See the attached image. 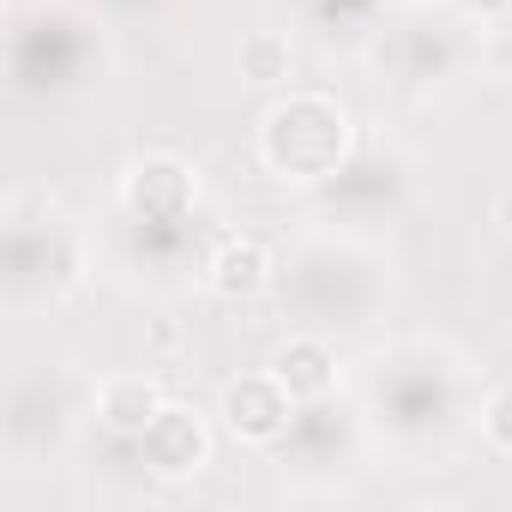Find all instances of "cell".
Instances as JSON below:
<instances>
[{
  "mask_svg": "<svg viewBox=\"0 0 512 512\" xmlns=\"http://www.w3.org/2000/svg\"><path fill=\"white\" fill-rule=\"evenodd\" d=\"M404 193H410V163L398 157V151H356L326 187H314V199L338 217V223H350V229H368V223H386L398 205H404Z\"/></svg>",
  "mask_w": 512,
  "mask_h": 512,
  "instance_id": "9c48e42d",
  "label": "cell"
},
{
  "mask_svg": "<svg viewBox=\"0 0 512 512\" xmlns=\"http://www.w3.org/2000/svg\"><path fill=\"white\" fill-rule=\"evenodd\" d=\"M392 290H398L392 247L350 223L308 229L296 247L278 253V302L296 320V332L356 338L380 326V314L392 308Z\"/></svg>",
  "mask_w": 512,
  "mask_h": 512,
  "instance_id": "6da1fadb",
  "label": "cell"
},
{
  "mask_svg": "<svg viewBox=\"0 0 512 512\" xmlns=\"http://www.w3.org/2000/svg\"><path fill=\"white\" fill-rule=\"evenodd\" d=\"M368 61L380 85L404 97H428L452 85L464 67H482V31L452 0H404L368 31Z\"/></svg>",
  "mask_w": 512,
  "mask_h": 512,
  "instance_id": "3957f363",
  "label": "cell"
},
{
  "mask_svg": "<svg viewBox=\"0 0 512 512\" xmlns=\"http://www.w3.org/2000/svg\"><path fill=\"white\" fill-rule=\"evenodd\" d=\"M380 7L392 13V0H302V13H308L314 25H326V31H338V25H344V31H362Z\"/></svg>",
  "mask_w": 512,
  "mask_h": 512,
  "instance_id": "d6986e66",
  "label": "cell"
},
{
  "mask_svg": "<svg viewBox=\"0 0 512 512\" xmlns=\"http://www.w3.org/2000/svg\"><path fill=\"white\" fill-rule=\"evenodd\" d=\"M121 211L157 217V223L193 217V211H199V175H193V163H181V157H169V151L133 157L127 175H121Z\"/></svg>",
  "mask_w": 512,
  "mask_h": 512,
  "instance_id": "7c38bea8",
  "label": "cell"
},
{
  "mask_svg": "<svg viewBox=\"0 0 512 512\" xmlns=\"http://www.w3.org/2000/svg\"><path fill=\"white\" fill-rule=\"evenodd\" d=\"M223 428H229V440H241V446H253V452H278V440L296 428V416H302V398L272 374V368H260V374H241V380H229L223 386Z\"/></svg>",
  "mask_w": 512,
  "mask_h": 512,
  "instance_id": "30bf717a",
  "label": "cell"
},
{
  "mask_svg": "<svg viewBox=\"0 0 512 512\" xmlns=\"http://www.w3.org/2000/svg\"><path fill=\"white\" fill-rule=\"evenodd\" d=\"M109 61L103 25L67 0H13V37H7V73L25 97H73L85 91Z\"/></svg>",
  "mask_w": 512,
  "mask_h": 512,
  "instance_id": "277c9868",
  "label": "cell"
},
{
  "mask_svg": "<svg viewBox=\"0 0 512 512\" xmlns=\"http://www.w3.org/2000/svg\"><path fill=\"white\" fill-rule=\"evenodd\" d=\"M235 61H241V79L278 85V79H290V37L284 31H247L241 49H235Z\"/></svg>",
  "mask_w": 512,
  "mask_h": 512,
  "instance_id": "e0dca14e",
  "label": "cell"
},
{
  "mask_svg": "<svg viewBox=\"0 0 512 512\" xmlns=\"http://www.w3.org/2000/svg\"><path fill=\"white\" fill-rule=\"evenodd\" d=\"M482 67L500 73V79H512V13L494 19V25H482Z\"/></svg>",
  "mask_w": 512,
  "mask_h": 512,
  "instance_id": "ffe728a7",
  "label": "cell"
},
{
  "mask_svg": "<svg viewBox=\"0 0 512 512\" xmlns=\"http://www.w3.org/2000/svg\"><path fill=\"white\" fill-rule=\"evenodd\" d=\"M163 404H169L163 386H157L151 374H139V368H115V374H103L97 392H91V416H97V428H103L109 440H127V446L151 428V416H157Z\"/></svg>",
  "mask_w": 512,
  "mask_h": 512,
  "instance_id": "9a60e30c",
  "label": "cell"
},
{
  "mask_svg": "<svg viewBox=\"0 0 512 512\" xmlns=\"http://www.w3.org/2000/svg\"><path fill=\"white\" fill-rule=\"evenodd\" d=\"M91 272V241L61 217H25L19 205L7 211V296L13 308L25 302H67Z\"/></svg>",
  "mask_w": 512,
  "mask_h": 512,
  "instance_id": "8992f818",
  "label": "cell"
},
{
  "mask_svg": "<svg viewBox=\"0 0 512 512\" xmlns=\"http://www.w3.org/2000/svg\"><path fill=\"white\" fill-rule=\"evenodd\" d=\"M205 290L217 302H260L278 290V253L260 235H223L205 260Z\"/></svg>",
  "mask_w": 512,
  "mask_h": 512,
  "instance_id": "5bb4252c",
  "label": "cell"
},
{
  "mask_svg": "<svg viewBox=\"0 0 512 512\" xmlns=\"http://www.w3.org/2000/svg\"><path fill=\"white\" fill-rule=\"evenodd\" d=\"M356 416L350 410H338V392L332 398H314V404H302V416H296V428L278 440V464L290 470H326V464H350L356 458Z\"/></svg>",
  "mask_w": 512,
  "mask_h": 512,
  "instance_id": "4fadbf2b",
  "label": "cell"
},
{
  "mask_svg": "<svg viewBox=\"0 0 512 512\" xmlns=\"http://www.w3.org/2000/svg\"><path fill=\"white\" fill-rule=\"evenodd\" d=\"M452 7H458L464 19H476V25H494V19L512 13V0H452Z\"/></svg>",
  "mask_w": 512,
  "mask_h": 512,
  "instance_id": "44dd1931",
  "label": "cell"
},
{
  "mask_svg": "<svg viewBox=\"0 0 512 512\" xmlns=\"http://www.w3.org/2000/svg\"><path fill=\"white\" fill-rule=\"evenodd\" d=\"M476 434L488 440V452L512 458V380H494L476 398Z\"/></svg>",
  "mask_w": 512,
  "mask_h": 512,
  "instance_id": "ac0fdd59",
  "label": "cell"
},
{
  "mask_svg": "<svg viewBox=\"0 0 512 512\" xmlns=\"http://www.w3.org/2000/svg\"><path fill=\"white\" fill-rule=\"evenodd\" d=\"M133 452H139L145 476H157V482H193V476L211 464L217 434H211L205 410H193V404H163V410L151 416V428L133 440Z\"/></svg>",
  "mask_w": 512,
  "mask_h": 512,
  "instance_id": "8fae6325",
  "label": "cell"
},
{
  "mask_svg": "<svg viewBox=\"0 0 512 512\" xmlns=\"http://www.w3.org/2000/svg\"><path fill=\"white\" fill-rule=\"evenodd\" d=\"M272 374H278L302 404L332 398V392H338V380H344L338 350H332V338H326V332H290V338L272 350Z\"/></svg>",
  "mask_w": 512,
  "mask_h": 512,
  "instance_id": "2e32d148",
  "label": "cell"
},
{
  "mask_svg": "<svg viewBox=\"0 0 512 512\" xmlns=\"http://www.w3.org/2000/svg\"><path fill=\"white\" fill-rule=\"evenodd\" d=\"M362 428H374L386 446L428 458L440 446H452V434L464 422H476V368L434 338H404L392 350H380L362 368Z\"/></svg>",
  "mask_w": 512,
  "mask_h": 512,
  "instance_id": "7a4b0ae2",
  "label": "cell"
},
{
  "mask_svg": "<svg viewBox=\"0 0 512 512\" xmlns=\"http://www.w3.org/2000/svg\"><path fill=\"white\" fill-rule=\"evenodd\" d=\"M91 392L97 386H85L73 374V362H37V368L13 374V386H7V458L19 470L55 458L73 440L79 410H91Z\"/></svg>",
  "mask_w": 512,
  "mask_h": 512,
  "instance_id": "52a82bcc",
  "label": "cell"
},
{
  "mask_svg": "<svg viewBox=\"0 0 512 512\" xmlns=\"http://www.w3.org/2000/svg\"><path fill=\"white\" fill-rule=\"evenodd\" d=\"M109 260L115 272L151 284V290H181L187 278H205V229L199 217H175V223H157V217H133V211H115V235H109Z\"/></svg>",
  "mask_w": 512,
  "mask_h": 512,
  "instance_id": "ba28073f",
  "label": "cell"
},
{
  "mask_svg": "<svg viewBox=\"0 0 512 512\" xmlns=\"http://www.w3.org/2000/svg\"><path fill=\"white\" fill-rule=\"evenodd\" d=\"M260 163L284 187H326L356 157V115L332 91H290L260 115Z\"/></svg>",
  "mask_w": 512,
  "mask_h": 512,
  "instance_id": "5b68a950",
  "label": "cell"
}]
</instances>
